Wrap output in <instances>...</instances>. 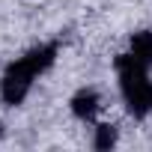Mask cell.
<instances>
[{"label": "cell", "instance_id": "obj_1", "mask_svg": "<svg viewBox=\"0 0 152 152\" xmlns=\"http://www.w3.org/2000/svg\"><path fill=\"white\" fill-rule=\"evenodd\" d=\"M57 60V45H36L30 48L24 57H18L15 63L6 66L3 78H0V99H3L6 104H21L33 87V81L39 78L42 72H48Z\"/></svg>", "mask_w": 152, "mask_h": 152}, {"label": "cell", "instance_id": "obj_2", "mask_svg": "<svg viewBox=\"0 0 152 152\" xmlns=\"http://www.w3.org/2000/svg\"><path fill=\"white\" fill-rule=\"evenodd\" d=\"M116 75H119V90L125 99V107L131 116L143 119L152 113V81H149V69L137 63L131 54L116 57Z\"/></svg>", "mask_w": 152, "mask_h": 152}, {"label": "cell", "instance_id": "obj_3", "mask_svg": "<svg viewBox=\"0 0 152 152\" xmlns=\"http://www.w3.org/2000/svg\"><path fill=\"white\" fill-rule=\"evenodd\" d=\"M69 107H72V113L78 116V119L90 122V119H93V116L99 113V107H102V99H99V93H96V90L84 87V90H78V93L72 96Z\"/></svg>", "mask_w": 152, "mask_h": 152}, {"label": "cell", "instance_id": "obj_4", "mask_svg": "<svg viewBox=\"0 0 152 152\" xmlns=\"http://www.w3.org/2000/svg\"><path fill=\"white\" fill-rule=\"evenodd\" d=\"M128 54L143 63L146 69H152V30H140L131 36V45H128Z\"/></svg>", "mask_w": 152, "mask_h": 152}, {"label": "cell", "instance_id": "obj_5", "mask_svg": "<svg viewBox=\"0 0 152 152\" xmlns=\"http://www.w3.org/2000/svg\"><path fill=\"white\" fill-rule=\"evenodd\" d=\"M116 137H119L116 125H99L96 137H93V146L96 149H110V146H116Z\"/></svg>", "mask_w": 152, "mask_h": 152}, {"label": "cell", "instance_id": "obj_6", "mask_svg": "<svg viewBox=\"0 0 152 152\" xmlns=\"http://www.w3.org/2000/svg\"><path fill=\"white\" fill-rule=\"evenodd\" d=\"M0 137H3V122H0Z\"/></svg>", "mask_w": 152, "mask_h": 152}]
</instances>
